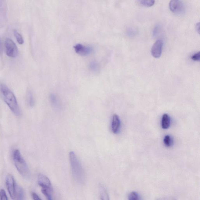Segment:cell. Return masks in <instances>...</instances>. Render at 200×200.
Listing matches in <instances>:
<instances>
[{"instance_id": "obj_1", "label": "cell", "mask_w": 200, "mask_h": 200, "mask_svg": "<svg viewBox=\"0 0 200 200\" xmlns=\"http://www.w3.org/2000/svg\"><path fill=\"white\" fill-rule=\"evenodd\" d=\"M0 90L3 98L10 109L17 115H19L20 110L17 101L14 94L12 91L4 84L0 86Z\"/></svg>"}, {"instance_id": "obj_2", "label": "cell", "mask_w": 200, "mask_h": 200, "mask_svg": "<svg viewBox=\"0 0 200 200\" xmlns=\"http://www.w3.org/2000/svg\"><path fill=\"white\" fill-rule=\"evenodd\" d=\"M70 162L72 173L77 182L83 183L85 180V173L81 164L73 151L69 153Z\"/></svg>"}, {"instance_id": "obj_3", "label": "cell", "mask_w": 200, "mask_h": 200, "mask_svg": "<svg viewBox=\"0 0 200 200\" xmlns=\"http://www.w3.org/2000/svg\"><path fill=\"white\" fill-rule=\"evenodd\" d=\"M6 184L9 194L14 200H24V191L15 182L13 176L7 175L6 179Z\"/></svg>"}, {"instance_id": "obj_4", "label": "cell", "mask_w": 200, "mask_h": 200, "mask_svg": "<svg viewBox=\"0 0 200 200\" xmlns=\"http://www.w3.org/2000/svg\"><path fill=\"white\" fill-rule=\"evenodd\" d=\"M13 159L15 167L20 174L24 178L28 177L30 174L28 167L18 150L14 151Z\"/></svg>"}, {"instance_id": "obj_5", "label": "cell", "mask_w": 200, "mask_h": 200, "mask_svg": "<svg viewBox=\"0 0 200 200\" xmlns=\"http://www.w3.org/2000/svg\"><path fill=\"white\" fill-rule=\"evenodd\" d=\"M5 46L7 56L12 58H15L17 56L18 53V48L13 40L8 38L6 39Z\"/></svg>"}, {"instance_id": "obj_6", "label": "cell", "mask_w": 200, "mask_h": 200, "mask_svg": "<svg viewBox=\"0 0 200 200\" xmlns=\"http://www.w3.org/2000/svg\"><path fill=\"white\" fill-rule=\"evenodd\" d=\"M169 6L170 10L173 13L181 14L184 12V5L181 1H171Z\"/></svg>"}, {"instance_id": "obj_7", "label": "cell", "mask_w": 200, "mask_h": 200, "mask_svg": "<svg viewBox=\"0 0 200 200\" xmlns=\"http://www.w3.org/2000/svg\"><path fill=\"white\" fill-rule=\"evenodd\" d=\"M163 42L161 40H158L151 48L152 55L154 58H159L162 55Z\"/></svg>"}, {"instance_id": "obj_8", "label": "cell", "mask_w": 200, "mask_h": 200, "mask_svg": "<svg viewBox=\"0 0 200 200\" xmlns=\"http://www.w3.org/2000/svg\"><path fill=\"white\" fill-rule=\"evenodd\" d=\"M74 47L77 53L81 55H86L90 53L93 50V48L89 46L78 43L74 46Z\"/></svg>"}, {"instance_id": "obj_9", "label": "cell", "mask_w": 200, "mask_h": 200, "mask_svg": "<svg viewBox=\"0 0 200 200\" xmlns=\"http://www.w3.org/2000/svg\"><path fill=\"white\" fill-rule=\"evenodd\" d=\"M38 184L41 188L51 189L52 190L51 184L49 179L47 177L42 174L39 175L38 176Z\"/></svg>"}, {"instance_id": "obj_10", "label": "cell", "mask_w": 200, "mask_h": 200, "mask_svg": "<svg viewBox=\"0 0 200 200\" xmlns=\"http://www.w3.org/2000/svg\"><path fill=\"white\" fill-rule=\"evenodd\" d=\"M120 126V120L119 116L114 114L113 116L111 122V128L113 133L117 134L119 133Z\"/></svg>"}, {"instance_id": "obj_11", "label": "cell", "mask_w": 200, "mask_h": 200, "mask_svg": "<svg viewBox=\"0 0 200 200\" xmlns=\"http://www.w3.org/2000/svg\"><path fill=\"white\" fill-rule=\"evenodd\" d=\"M99 192L100 200H110L107 191L103 184L99 185Z\"/></svg>"}, {"instance_id": "obj_12", "label": "cell", "mask_w": 200, "mask_h": 200, "mask_svg": "<svg viewBox=\"0 0 200 200\" xmlns=\"http://www.w3.org/2000/svg\"><path fill=\"white\" fill-rule=\"evenodd\" d=\"M170 123V119L169 116L168 114H164L163 116L161 124L163 129H166L169 128Z\"/></svg>"}, {"instance_id": "obj_13", "label": "cell", "mask_w": 200, "mask_h": 200, "mask_svg": "<svg viewBox=\"0 0 200 200\" xmlns=\"http://www.w3.org/2000/svg\"><path fill=\"white\" fill-rule=\"evenodd\" d=\"M52 190L46 188H41V192L46 196L47 200H53L52 195Z\"/></svg>"}, {"instance_id": "obj_14", "label": "cell", "mask_w": 200, "mask_h": 200, "mask_svg": "<svg viewBox=\"0 0 200 200\" xmlns=\"http://www.w3.org/2000/svg\"><path fill=\"white\" fill-rule=\"evenodd\" d=\"M128 200H142L139 194L136 192H132L128 195Z\"/></svg>"}, {"instance_id": "obj_15", "label": "cell", "mask_w": 200, "mask_h": 200, "mask_svg": "<svg viewBox=\"0 0 200 200\" xmlns=\"http://www.w3.org/2000/svg\"><path fill=\"white\" fill-rule=\"evenodd\" d=\"M138 2L141 5L149 7H152L155 3V1L153 0H142Z\"/></svg>"}, {"instance_id": "obj_16", "label": "cell", "mask_w": 200, "mask_h": 200, "mask_svg": "<svg viewBox=\"0 0 200 200\" xmlns=\"http://www.w3.org/2000/svg\"><path fill=\"white\" fill-rule=\"evenodd\" d=\"M14 34L18 43L20 44H23L24 43V40L22 36L16 30L14 31Z\"/></svg>"}, {"instance_id": "obj_17", "label": "cell", "mask_w": 200, "mask_h": 200, "mask_svg": "<svg viewBox=\"0 0 200 200\" xmlns=\"http://www.w3.org/2000/svg\"><path fill=\"white\" fill-rule=\"evenodd\" d=\"M50 101L53 106L55 107H56L58 106V100L57 99L56 96L55 94H52L51 95L50 97Z\"/></svg>"}, {"instance_id": "obj_18", "label": "cell", "mask_w": 200, "mask_h": 200, "mask_svg": "<svg viewBox=\"0 0 200 200\" xmlns=\"http://www.w3.org/2000/svg\"><path fill=\"white\" fill-rule=\"evenodd\" d=\"M164 143L165 146L167 147H170L172 144V140L170 136L166 135L164 139Z\"/></svg>"}, {"instance_id": "obj_19", "label": "cell", "mask_w": 200, "mask_h": 200, "mask_svg": "<svg viewBox=\"0 0 200 200\" xmlns=\"http://www.w3.org/2000/svg\"><path fill=\"white\" fill-rule=\"evenodd\" d=\"M0 200H8L7 194L4 189H1L0 191Z\"/></svg>"}, {"instance_id": "obj_20", "label": "cell", "mask_w": 200, "mask_h": 200, "mask_svg": "<svg viewBox=\"0 0 200 200\" xmlns=\"http://www.w3.org/2000/svg\"><path fill=\"white\" fill-rule=\"evenodd\" d=\"M90 68L92 70L96 71L99 69V65L95 62L93 61L90 64Z\"/></svg>"}, {"instance_id": "obj_21", "label": "cell", "mask_w": 200, "mask_h": 200, "mask_svg": "<svg viewBox=\"0 0 200 200\" xmlns=\"http://www.w3.org/2000/svg\"><path fill=\"white\" fill-rule=\"evenodd\" d=\"M191 59L193 61H199L200 60V52H198L192 56Z\"/></svg>"}, {"instance_id": "obj_22", "label": "cell", "mask_w": 200, "mask_h": 200, "mask_svg": "<svg viewBox=\"0 0 200 200\" xmlns=\"http://www.w3.org/2000/svg\"><path fill=\"white\" fill-rule=\"evenodd\" d=\"M159 26L157 25L155 26V27H154V30H153V34L154 36L155 37V36L157 35L158 33H159Z\"/></svg>"}, {"instance_id": "obj_23", "label": "cell", "mask_w": 200, "mask_h": 200, "mask_svg": "<svg viewBox=\"0 0 200 200\" xmlns=\"http://www.w3.org/2000/svg\"><path fill=\"white\" fill-rule=\"evenodd\" d=\"M32 196L34 200H42L38 196V195L34 192L32 193Z\"/></svg>"}, {"instance_id": "obj_24", "label": "cell", "mask_w": 200, "mask_h": 200, "mask_svg": "<svg viewBox=\"0 0 200 200\" xmlns=\"http://www.w3.org/2000/svg\"><path fill=\"white\" fill-rule=\"evenodd\" d=\"M29 103L31 106H33L34 105V99L32 95H30L29 97Z\"/></svg>"}, {"instance_id": "obj_25", "label": "cell", "mask_w": 200, "mask_h": 200, "mask_svg": "<svg viewBox=\"0 0 200 200\" xmlns=\"http://www.w3.org/2000/svg\"><path fill=\"white\" fill-rule=\"evenodd\" d=\"M128 33L129 35L132 36H134V34H135V32L133 29H130L128 31Z\"/></svg>"}, {"instance_id": "obj_26", "label": "cell", "mask_w": 200, "mask_h": 200, "mask_svg": "<svg viewBox=\"0 0 200 200\" xmlns=\"http://www.w3.org/2000/svg\"><path fill=\"white\" fill-rule=\"evenodd\" d=\"M157 200H166L165 199H163V198H159V199Z\"/></svg>"}]
</instances>
